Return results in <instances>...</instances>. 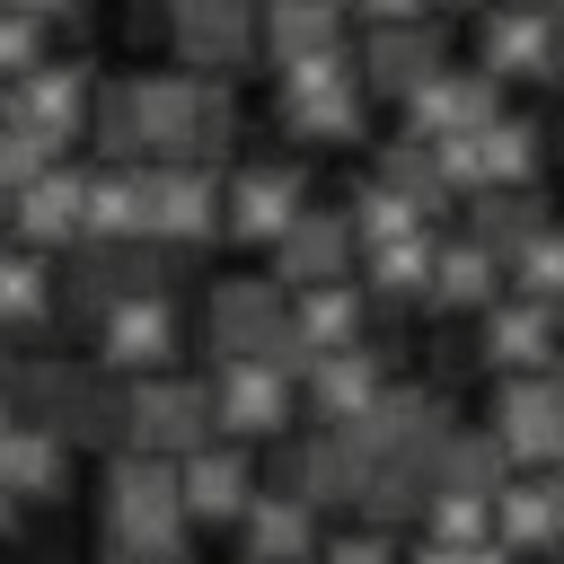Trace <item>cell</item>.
Here are the masks:
<instances>
[{"mask_svg":"<svg viewBox=\"0 0 564 564\" xmlns=\"http://www.w3.org/2000/svg\"><path fill=\"white\" fill-rule=\"evenodd\" d=\"M97 546L123 555V564H176L194 546V520L176 502V458H150V449H106L97 467Z\"/></svg>","mask_w":564,"mask_h":564,"instance_id":"1","label":"cell"},{"mask_svg":"<svg viewBox=\"0 0 564 564\" xmlns=\"http://www.w3.org/2000/svg\"><path fill=\"white\" fill-rule=\"evenodd\" d=\"M273 123H282L291 141H317V150L370 141L352 44H326V53H308V62H282V70H273Z\"/></svg>","mask_w":564,"mask_h":564,"instance_id":"2","label":"cell"},{"mask_svg":"<svg viewBox=\"0 0 564 564\" xmlns=\"http://www.w3.org/2000/svg\"><path fill=\"white\" fill-rule=\"evenodd\" d=\"M203 352H264L273 370L300 379V344H291V291L273 273H212L203 282Z\"/></svg>","mask_w":564,"mask_h":564,"instance_id":"3","label":"cell"},{"mask_svg":"<svg viewBox=\"0 0 564 564\" xmlns=\"http://www.w3.org/2000/svg\"><path fill=\"white\" fill-rule=\"evenodd\" d=\"M467 18H476V62H485L502 88H511V79L564 88V26H555L546 0H476Z\"/></svg>","mask_w":564,"mask_h":564,"instance_id":"4","label":"cell"},{"mask_svg":"<svg viewBox=\"0 0 564 564\" xmlns=\"http://www.w3.org/2000/svg\"><path fill=\"white\" fill-rule=\"evenodd\" d=\"M88 335H97V361H106L115 379H141V370H167V361H176L185 317H176L167 282H132V291H115V300L88 317Z\"/></svg>","mask_w":564,"mask_h":564,"instance_id":"5","label":"cell"},{"mask_svg":"<svg viewBox=\"0 0 564 564\" xmlns=\"http://www.w3.org/2000/svg\"><path fill=\"white\" fill-rule=\"evenodd\" d=\"M194 441H212V388H203V379H185L176 361L123 379V449L185 458Z\"/></svg>","mask_w":564,"mask_h":564,"instance_id":"6","label":"cell"},{"mask_svg":"<svg viewBox=\"0 0 564 564\" xmlns=\"http://www.w3.org/2000/svg\"><path fill=\"white\" fill-rule=\"evenodd\" d=\"M203 388H212V432H229V441H273L300 414V379L273 370L264 352H220Z\"/></svg>","mask_w":564,"mask_h":564,"instance_id":"7","label":"cell"},{"mask_svg":"<svg viewBox=\"0 0 564 564\" xmlns=\"http://www.w3.org/2000/svg\"><path fill=\"white\" fill-rule=\"evenodd\" d=\"M88 106H97V62H26L18 79H0V115L26 123L44 150L88 141Z\"/></svg>","mask_w":564,"mask_h":564,"instance_id":"8","label":"cell"},{"mask_svg":"<svg viewBox=\"0 0 564 564\" xmlns=\"http://www.w3.org/2000/svg\"><path fill=\"white\" fill-rule=\"evenodd\" d=\"M449 423H458L449 388H423V379H397V370H388V388L352 414V432L370 441V458H432V449L449 441Z\"/></svg>","mask_w":564,"mask_h":564,"instance_id":"9","label":"cell"},{"mask_svg":"<svg viewBox=\"0 0 564 564\" xmlns=\"http://www.w3.org/2000/svg\"><path fill=\"white\" fill-rule=\"evenodd\" d=\"M397 115H405V132L449 141V132H476L485 115H502V79H494L485 62H432V70L397 97Z\"/></svg>","mask_w":564,"mask_h":564,"instance_id":"10","label":"cell"},{"mask_svg":"<svg viewBox=\"0 0 564 564\" xmlns=\"http://www.w3.org/2000/svg\"><path fill=\"white\" fill-rule=\"evenodd\" d=\"M150 238L203 256L220 238V167L212 159H150Z\"/></svg>","mask_w":564,"mask_h":564,"instance_id":"11","label":"cell"},{"mask_svg":"<svg viewBox=\"0 0 564 564\" xmlns=\"http://www.w3.org/2000/svg\"><path fill=\"white\" fill-rule=\"evenodd\" d=\"M564 344V326H555V300H538V291H494L485 308H476V370L485 379H502V370H546V352Z\"/></svg>","mask_w":564,"mask_h":564,"instance_id":"12","label":"cell"},{"mask_svg":"<svg viewBox=\"0 0 564 564\" xmlns=\"http://www.w3.org/2000/svg\"><path fill=\"white\" fill-rule=\"evenodd\" d=\"M485 432L502 441L511 467H555L564 458V405H555L546 370H502L494 405H485Z\"/></svg>","mask_w":564,"mask_h":564,"instance_id":"13","label":"cell"},{"mask_svg":"<svg viewBox=\"0 0 564 564\" xmlns=\"http://www.w3.org/2000/svg\"><path fill=\"white\" fill-rule=\"evenodd\" d=\"M167 53L185 70H256V0H167Z\"/></svg>","mask_w":564,"mask_h":564,"instance_id":"14","label":"cell"},{"mask_svg":"<svg viewBox=\"0 0 564 564\" xmlns=\"http://www.w3.org/2000/svg\"><path fill=\"white\" fill-rule=\"evenodd\" d=\"M432 62H449V26L423 9V18H370L361 26V53H352V70H361V97H405Z\"/></svg>","mask_w":564,"mask_h":564,"instance_id":"15","label":"cell"},{"mask_svg":"<svg viewBox=\"0 0 564 564\" xmlns=\"http://www.w3.org/2000/svg\"><path fill=\"white\" fill-rule=\"evenodd\" d=\"M300 203H308V167L300 159H247L238 176H220V238L264 247Z\"/></svg>","mask_w":564,"mask_h":564,"instance_id":"16","label":"cell"},{"mask_svg":"<svg viewBox=\"0 0 564 564\" xmlns=\"http://www.w3.org/2000/svg\"><path fill=\"white\" fill-rule=\"evenodd\" d=\"M264 273L282 282V291H300V282H335V273H352V220H344V203H300L273 238H264Z\"/></svg>","mask_w":564,"mask_h":564,"instance_id":"17","label":"cell"},{"mask_svg":"<svg viewBox=\"0 0 564 564\" xmlns=\"http://www.w3.org/2000/svg\"><path fill=\"white\" fill-rule=\"evenodd\" d=\"M247 494H256V458H247V441L212 432V441H194V449L176 458V502H185L194 529H229V520L247 511Z\"/></svg>","mask_w":564,"mask_h":564,"instance_id":"18","label":"cell"},{"mask_svg":"<svg viewBox=\"0 0 564 564\" xmlns=\"http://www.w3.org/2000/svg\"><path fill=\"white\" fill-rule=\"evenodd\" d=\"M388 344H370V335H352V344H335V352H317L308 370H300V405L317 414V423H352L379 388H388Z\"/></svg>","mask_w":564,"mask_h":564,"instance_id":"19","label":"cell"},{"mask_svg":"<svg viewBox=\"0 0 564 564\" xmlns=\"http://www.w3.org/2000/svg\"><path fill=\"white\" fill-rule=\"evenodd\" d=\"M9 203V238L18 247H44V256H62L70 238H79V167L70 159H44L18 194H0Z\"/></svg>","mask_w":564,"mask_h":564,"instance_id":"20","label":"cell"},{"mask_svg":"<svg viewBox=\"0 0 564 564\" xmlns=\"http://www.w3.org/2000/svg\"><path fill=\"white\" fill-rule=\"evenodd\" d=\"M229 529H238V555H256V564H300V555H317L326 511L300 502V494H282V485H256Z\"/></svg>","mask_w":564,"mask_h":564,"instance_id":"21","label":"cell"},{"mask_svg":"<svg viewBox=\"0 0 564 564\" xmlns=\"http://www.w3.org/2000/svg\"><path fill=\"white\" fill-rule=\"evenodd\" d=\"M79 238H150V159L79 167Z\"/></svg>","mask_w":564,"mask_h":564,"instance_id":"22","label":"cell"},{"mask_svg":"<svg viewBox=\"0 0 564 564\" xmlns=\"http://www.w3.org/2000/svg\"><path fill=\"white\" fill-rule=\"evenodd\" d=\"M502 291V256L485 238H432V273H423V308L432 317H476L485 300Z\"/></svg>","mask_w":564,"mask_h":564,"instance_id":"23","label":"cell"},{"mask_svg":"<svg viewBox=\"0 0 564 564\" xmlns=\"http://www.w3.org/2000/svg\"><path fill=\"white\" fill-rule=\"evenodd\" d=\"M352 335H370V291H361L352 273H335V282H300V291H291V344H300V370H308L317 352L352 344Z\"/></svg>","mask_w":564,"mask_h":564,"instance_id":"24","label":"cell"},{"mask_svg":"<svg viewBox=\"0 0 564 564\" xmlns=\"http://www.w3.org/2000/svg\"><path fill=\"white\" fill-rule=\"evenodd\" d=\"M485 502H494V546H502V555H546V546H564V520H555V485H546V467H511Z\"/></svg>","mask_w":564,"mask_h":564,"instance_id":"25","label":"cell"},{"mask_svg":"<svg viewBox=\"0 0 564 564\" xmlns=\"http://www.w3.org/2000/svg\"><path fill=\"white\" fill-rule=\"evenodd\" d=\"M70 458H79V449H70L53 423H26V414H18V423L0 432V485H9L18 502H70Z\"/></svg>","mask_w":564,"mask_h":564,"instance_id":"26","label":"cell"},{"mask_svg":"<svg viewBox=\"0 0 564 564\" xmlns=\"http://www.w3.org/2000/svg\"><path fill=\"white\" fill-rule=\"evenodd\" d=\"M53 432L70 449H115L123 441V379L106 361H70L62 379V405H53Z\"/></svg>","mask_w":564,"mask_h":564,"instance_id":"27","label":"cell"},{"mask_svg":"<svg viewBox=\"0 0 564 564\" xmlns=\"http://www.w3.org/2000/svg\"><path fill=\"white\" fill-rule=\"evenodd\" d=\"M352 264H361V291H370V308H423V273H432V220L423 229H397V238H370V247H352Z\"/></svg>","mask_w":564,"mask_h":564,"instance_id":"28","label":"cell"},{"mask_svg":"<svg viewBox=\"0 0 564 564\" xmlns=\"http://www.w3.org/2000/svg\"><path fill=\"white\" fill-rule=\"evenodd\" d=\"M326 44H344V18H335L326 0H256V62H264V70L308 62V53H326Z\"/></svg>","mask_w":564,"mask_h":564,"instance_id":"29","label":"cell"},{"mask_svg":"<svg viewBox=\"0 0 564 564\" xmlns=\"http://www.w3.org/2000/svg\"><path fill=\"white\" fill-rule=\"evenodd\" d=\"M467 203V238H485L502 264L529 247V229L546 220V194L538 185H476V194H458Z\"/></svg>","mask_w":564,"mask_h":564,"instance_id":"30","label":"cell"},{"mask_svg":"<svg viewBox=\"0 0 564 564\" xmlns=\"http://www.w3.org/2000/svg\"><path fill=\"white\" fill-rule=\"evenodd\" d=\"M53 317V256L0 238V335H26Z\"/></svg>","mask_w":564,"mask_h":564,"instance_id":"31","label":"cell"},{"mask_svg":"<svg viewBox=\"0 0 564 564\" xmlns=\"http://www.w3.org/2000/svg\"><path fill=\"white\" fill-rule=\"evenodd\" d=\"M370 176H388L423 220H441V212H458V194L441 185V159H432V141L423 132H397V141H379V159H370Z\"/></svg>","mask_w":564,"mask_h":564,"instance_id":"32","label":"cell"},{"mask_svg":"<svg viewBox=\"0 0 564 564\" xmlns=\"http://www.w3.org/2000/svg\"><path fill=\"white\" fill-rule=\"evenodd\" d=\"M511 476V458H502V441L485 432V423H449V441L432 449V485H458V494H494Z\"/></svg>","mask_w":564,"mask_h":564,"instance_id":"33","label":"cell"},{"mask_svg":"<svg viewBox=\"0 0 564 564\" xmlns=\"http://www.w3.org/2000/svg\"><path fill=\"white\" fill-rule=\"evenodd\" d=\"M344 220H352V247H370V238H397V229H423V212L388 185V176H361L352 194H344Z\"/></svg>","mask_w":564,"mask_h":564,"instance_id":"34","label":"cell"},{"mask_svg":"<svg viewBox=\"0 0 564 564\" xmlns=\"http://www.w3.org/2000/svg\"><path fill=\"white\" fill-rule=\"evenodd\" d=\"M238 150V97H229V79L220 70H203V88H194V141H185V159H229Z\"/></svg>","mask_w":564,"mask_h":564,"instance_id":"35","label":"cell"},{"mask_svg":"<svg viewBox=\"0 0 564 564\" xmlns=\"http://www.w3.org/2000/svg\"><path fill=\"white\" fill-rule=\"evenodd\" d=\"M502 282H511V291H538V300H564V220H555V212L529 229V247L502 264Z\"/></svg>","mask_w":564,"mask_h":564,"instance_id":"36","label":"cell"},{"mask_svg":"<svg viewBox=\"0 0 564 564\" xmlns=\"http://www.w3.org/2000/svg\"><path fill=\"white\" fill-rule=\"evenodd\" d=\"M405 546V529H388V520H370V511H352L344 529H317V555H335V564H379V555H397Z\"/></svg>","mask_w":564,"mask_h":564,"instance_id":"37","label":"cell"},{"mask_svg":"<svg viewBox=\"0 0 564 564\" xmlns=\"http://www.w3.org/2000/svg\"><path fill=\"white\" fill-rule=\"evenodd\" d=\"M26 62H44V18H26L18 0H0V79H18Z\"/></svg>","mask_w":564,"mask_h":564,"instance_id":"38","label":"cell"},{"mask_svg":"<svg viewBox=\"0 0 564 564\" xmlns=\"http://www.w3.org/2000/svg\"><path fill=\"white\" fill-rule=\"evenodd\" d=\"M44 159H62V150H44L26 123H9V115H0V194H18V185L44 167Z\"/></svg>","mask_w":564,"mask_h":564,"instance_id":"39","label":"cell"},{"mask_svg":"<svg viewBox=\"0 0 564 564\" xmlns=\"http://www.w3.org/2000/svg\"><path fill=\"white\" fill-rule=\"evenodd\" d=\"M26 18H44V26H79L88 18V0H18Z\"/></svg>","mask_w":564,"mask_h":564,"instance_id":"40","label":"cell"},{"mask_svg":"<svg viewBox=\"0 0 564 564\" xmlns=\"http://www.w3.org/2000/svg\"><path fill=\"white\" fill-rule=\"evenodd\" d=\"M423 9H432V0H352L361 26H370V18H423Z\"/></svg>","mask_w":564,"mask_h":564,"instance_id":"41","label":"cell"},{"mask_svg":"<svg viewBox=\"0 0 564 564\" xmlns=\"http://www.w3.org/2000/svg\"><path fill=\"white\" fill-rule=\"evenodd\" d=\"M546 388H555V405H564V344L546 352Z\"/></svg>","mask_w":564,"mask_h":564,"instance_id":"42","label":"cell"},{"mask_svg":"<svg viewBox=\"0 0 564 564\" xmlns=\"http://www.w3.org/2000/svg\"><path fill=\"white\" fill-rule=\"evenodd\" d=\"M9 529H18V494L0 485V538H9Z\"/></svg>","mask_w":564,"mask_h":564,"instance_id":"43","label":"cell"},{"mask_svg":"<svg viewBox=\"0 0 564 564\" xmlns=\"http://www.w3.org/2000/svg\"><path fill=\"white\" fill-rule=\"evenodd\" d=\"M546 485H555V520H564V458H555V467H546Z\"/></svg>","mask_w":564,"mask_h":564,"instance_id":"44","label":"cell"},{"mask_svg":"<svg viewBox=\"0 0 564 564\" xmlns=\"http://www.w3.org/2000/svg\"><path fill=\"white\" fill-rule=\"evenodd\" d=\"M467 9H476V0H432V18H467Z\"/></svg>","mask_w":564,"mask_h":564,"instance_id":"45","label":"cell"},{"mask_svg":"<svg viewBox=\"0 0 564 564\" xmlns=\"http://www.w3.org/2000/svg\"><path fill=\"white\" fill-rule=\"evenodd\" d=\"M326 9H335V18H352V0H326Z\"/></svg>","mask_w":564,"mask_h":564,"instance_id":"46","label":"cell"},{"mask_svg":"<svg viewBox=\"0 0 564 564\" xmlns=\"http://www.w3.org/2000/svg\"><path fill=\"white\" fill-rule=\"evenodd\" d=\"M9 423H18V414H9V397H0V432H9Z\"/></svg>","mask_w":564,"mask_h":564,"instance_id":"47","label":"cell"},{"mask_svg":"<svg viewBox=\"0 0 564 564\" xmlns=\"http://www.w3.org/2000/svg\"><path fill=\"white\" fill-rule=\"evenodd\" d=\"M0 238H9V203H0Z\"/></svg>","mask_w":564,"mask_h":564,"instance_id":"48","label":"cell"},{"mask_svg":"<svg viewBox=\"0 0 564 564\" xmlns=\"http://www.w3.org/2000/svg\"><path fill=\"white\" fill-rule=\"evenodd\" d=\"M555 326H564V300H555Z\"/></svg>","mask_w":564,"mask_h":564,"instance_id":"49","label":"cell"},{"mask_svg":"<svg viewBox=\"0 0 564 564\" xmlns=\"http://www.w3.org/2000/svg\"><path fill=\"white\" fill-rule=\"evenodd\" d=\"M0 361H9V335H0Z\"/></svg>","mask_w":564,"mask_h":564,"instance_id":"50","label":"cell"}]
</instances>
